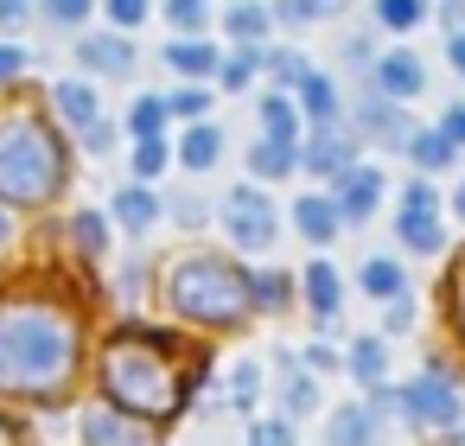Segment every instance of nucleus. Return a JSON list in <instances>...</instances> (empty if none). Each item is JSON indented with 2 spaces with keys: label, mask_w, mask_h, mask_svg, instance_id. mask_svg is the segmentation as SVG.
<instances>
[{
  "label": "nucleus",
  "mask_w": 465,
  "mask_h": 446,
  "mask_svg": "<svg viewBox=\"0 0 465 446\" xmlns=\"http://www.w3.org/2000/svg\"><path fill=\"white\" fill-rule=\"evenodd\" d=\"M77 376V319L45 293L0 300V395L45 401Z\"/></svg>",
  "instance_id": "nucleus-1"
},
{
  "label": "nucleus",
  "mask_w": 465,
  "mask_h": 446,
  "mask_svg": "<svg viewBox=\"0 0 465 446\" xmlns=\"http://www.w3.org/2000/svg\"><path fill=\"white\" fill-rule=\"evenodd\" d=\"M103 395L134 421H173L185 408V376L160 332H122L103 351Z\"/></svg>",
  "instance_id": "nucleus-2"
},
{
  "label": "nucleus",
  "mask_w": 465,
  "mask_h": 446,
  "mask_svg": "<svg viewBox=\"0 0 465 446\" xmlns=\"http://www.w3.org/2000/svg\"><path fill=\"white\" fill-rule=\"evenodd\" d=\"M64 192V147L26 109L0 115V198L7 204H52Z\"/></svg>",
  "instance_id": "nucleus-3"
},
{
  "label": "nucleus",
  "mask_w": 465,
  "mask_h": 446,
  "mask_svg": "<svg viewBox=\"0 0 465 446\" xmlns=\"http://www.w3.org/2000/svg\"><path fill=\"white\" fill-rule=\"evenodd\" d=\"M166 300L179 306V319H198V325H236L249 300V274L236 262H217V255H192L173 268L166 281Z\"/></svg>",
  "instance_id": "nucleus-4"
},
{
  "label": "nucleus",
  "mask_w": 465,
  "mask_h": 446,
  "mask_svg": "<svg viewBox=\"0 0 465 446\" xmlns=\"http://www.w3.org/2000/svg\"><path fill=\"white\" fill-rule=\"evenodd\" d=\"M376 414H408L420 427H459V382L446 370H420L414 382L382 389L376 395Z\"/></svg>",
  "instance_id": "nucleus-5"
},
{
  "label": "nucleus",
  "mask_w": 465,
  "mask_h": 446,
  "mask_svg": "<svg viewBox=\"0 0 465 446\" xmlns=\"http://www.w3.org/2000/svg\"><path fill=\"white\" fill-rule=\"evenodd\" d=\"M357 147H363V128L357 115H338V122H319L306 141H300V166L319 173V179H338L357 166Z\"/></svg>",
  "instance_id": "nucleus-6"
},
{
  "label": "nucleus",
  "mask_w": 465,
  "mask_h": 446,
  "mask_svg": "<svg viewBox=\"0 0 465 446\" xmlns=\"http://www.w3.org/2000/svg\"><path fill=\"white\" fill-rule=\"evenodd\" d=\"M217 217H223V230H230L236 249H268V243H274V204H268L262 185H236V192H223Z\"/></svg>",
  "instance_id": "nucleus-7"
},
{
  "label": "nucleus",
  "mask_w": 465,
  "mask_h": 446,
  "mask_svg": "<svg viewBox=\"0 0 465 446\" xmlns=\"http://www.w3.org/2000/svg\"><path fill=\"white\" fill-rule=\"evenodd\" d=\"M331 198H338V217L357 230V223H370V211H376V198H382V173H376V166H351V173L331 179Z\"/></svg>",
  "instance_id": "nucleus-8"
},
{
  "label": "nucleus",
  "mask_w": 465,
  "mask_h": 446,
  "mask_svg": "<svg viewBox=\"0 0 465 446\" xmlns=\"http://www.w3.org/2000/svg\"><path fill=\"white\" fill-rule=\"evenodd\" d=\"M376 90H382L389 103H401V109H408V103L427 90L420 58H414V52H382V58H376Z\"/></svg>",
  "instance_id": "nucleus-9"
},
{
  "label": "nucleus",
  "mask_w": 465,
  "mask_h": 446,
  "mask_svg": "<svg viewBox=\"0 0 465 446\" xmlns=\"http://www.w3.org/2000/svg\"><path fill=\"white\" fill-rule=\"evenodd\" d=\"M77 64H84L90 77H134V45H128L122 33H96V39L77 45Z\"/></svg>",
  "instance_id": "nucleus-10"
},
{
  "label": "nucleus",
  "mask_w": 465,
  "mask_h": 446,
  "mask_svg": "<svg viewBox=\"0 0 465 446\" xmlns=\"http://www.w3.org/2000/svg\"><path fill=\"white\" fill-rule=\"evenodd\" d=\"M274 370H281V414H287V421L312 414V408H319V376H312V370H300L287 351L274 357Z\"/></svg>",
  "instance_id": "nucleus-11"
},
{
  "label": "nucleus",
  "mask_w": 465,
  "mask_h": 446,
  "mask_svg": "<svg viewBox=\"0 0 465 446\" xmlns=\"http://www.w3.org/2000/svg\"><path fill=\"white\" fill-rule=\"evenodd\" d=\"M325 446H376V401H351L325 421Z\"/></svg>",
  "instance_id": "nucleus-12"
},
{
  "label": "nucleus",
  "mask_w": 465,
  "mask_h": 446,
  "mask_svg": "<svg viewBox=\"0 0 465 446\" xmlns=\"http://www.w3.org/2000/svg\"><path fill=\"white\" fill-rule=\"evenodd\" d=\"M134 414H122V408H90L84 414V446H147V433L141 427H128Z\"/></svg>",
  "instance_id": "nucleus-13"
},
{
  "label": "nucleus",
  "mask_w": 465,
  "mask_h": 446,
  "mask_svg": "<svg viewBox=\"0 0 465 446\" xmlns=\"http://www.w3.org/2000/svg\"><path fill=\"white\" fill-rule=\"evenodd\" d=\"M293 230H300L312 249H325V243L344 230V217H338V198H300V204H293Z\"/></svg>",
  "instance_id": "nucleus-14"
},
{
  "label": "nucleus",
  "mask_w": 465,
  "mask_h": 446,
  "mask_svg": "<svg viewBox=\"0 0 465 446\" xmlns=\"http://www.w3.org/2000/svg\"><path fill=\"white\" fill-rule=\"evenodd\" d=\"M166 64H173L179 77L204 84V77H217V71H223V52H217V45H204V39H173V45H166Z\"/></svg>",
  "instance_id": "nucleus-15"
},
{
  "label": "nucleus",
  "mask_w": 465,
  "mask_h": 446,
  "mask_svg": "<svg viewBox=\"0 0 465 446\" xmlns=\"http://www.w3.org/2000/svg\"><path fill=\"white\" fill-rule=\"evenodd\" d=\"M153 217H160V192H153V185H141V179H134V185H122V192H115V223H122V230L147 236V230H153Z\"/></svg>",
  "instance_id": "nucleus-16"
},
{
  "label": "nucleus",
  "mask_w": 465,
  "mask_h": 446,
  "mask_svg": "<svg viewBox=\"0 0 465 446\" xmlns=\"http://www.w3.org/2000/svg\"><path fill=\"white\" fill-rule=\"evenodd\" d=\"M52 109H58L64 122H77V128H90V122H103V96H96V84H84V77H71V84H58V90H52Z\"/></svg>",
  "instance_id": "nucleus-17"
},
{
  "label": "nucleus",
  "mask_w": 465,
  "mask_h": 446,
  "mask_svg": "<svg viewBox=\"0 0 465 446\" xmlns=\"http://www.w3.org/2000/svg\"><path fill=\"white\" fill-rule=\"evenodd\" d=\"M217 160H223V134H217L211 122H192V128L179 134V166H185V173H211Z\"/></svg>",
  "instance_id": "nucleus-18"
},
{
  "label": "nucleus",
  "mask_w": 465,
  "mask_h": 446,
  "mask_svg": "<svg viewBox=\"0 0 465 446\" xmlns=\"http://www.w3.org/2000/svg\"><path fill=\"white\" fill-rule=\"evenodd\" d=\"M293 96H300V109H306V122H312V128H319V122H338V115H344V103H338V84H331L325 71H312V77H306V84H300Z\"/></svg>",
  "instance_id": "nucleus-19"
},
{
  "label": "nucleus",
  "mask_w": 465,
  "mask_h": 446,
  "mask_svg": "<svg viewBox=\"0 0 465 446\" xmlns=\"http://www.w3.org/2000/svg\"><path fill=\"white\" fill-rule=\"evenodd\" d=\"M293 166H300V147H293V141L262 134V141L249 147V173H255V179H287Z\"/></svg>",
  "instance_id": "nucleus-20"
},
{
  "label": "nucleus",
  "mask_w": 465,
  "mask_h": 446,
  "mask_svg": "<svg viewBox=\"0 0 465 446\" xmlns=\"http://www.w3.org/2000/svg\"><path fill=\"white\" fill-rule=\"evenodd\" d=\"M300 287H306V306H312L319 319H338V293H344V281H338L331 262H312V268L300 274Z\"/></svg>",
  "instance_id": "nucleus-21"
},
{
  "label": "nucleus",
  "mask_w": 465,
  "mask_h": 446,
  "mask_svg": "<svg viewBox=\"0 0 465 446\" xmlns=\"http://www.w3.org/2000/svg\"><path fill=\"white\" fill-rule=\"evenodd\" d=\"M344 363H351V376H357L363 389H382V376H389V344H382V332H370V338H357Z\"/></svg>",
  "instance_id": "nucleus-22"
},
{
  "label": "nucleus",
  "mask_w": 465,
  "mask_h": 446,
  "mask_svg": "<svg viewBox=\"0 0 465 446\" xmlns=\"http://www.w3.org/2000/svg\"><path fill=\"white\" fill-rule=\"evenodd\" d=\"M268 26H274V7H255V0H236V7L223 14V33H230L236 45H262Z\"/></svg>",
  "instance_id": "nucleus-23"
},
{
  "label": "nucleus",
  "mask_w": 465,
  "mask_h": 446,
  "mask_svg": "<svg viewBox=\"0 0 465 446\" xmlns=\"http://www.w3.org/2000/svg\"><path fill=\"white\" fill-rule=\"evenodd\" d=\"M452 154H459V141H452L446 128H414V141H408V160H414L420 173H440V166H452Z\"/></svg>",
  "instance_id": "nucleus-24"
},
{
  "label": "nucleus",
  "mask_w": 465,
  "mask_h": 446,
  "mask_svg": "<svg viewBox=\"0 0 465 446\" xmlns=\"http://www.w3.org/2000/svg\"><path fill=\"white\" fill-rule=\"evenodd\" d=\"M300 115H306V109H300L293 96H262V134H274V141H293V147H300V141H306V134H300Z\"/></svg>",
  "instance_id": "nucleus-25"
},
{
  "label": "nucleus",
  "mask_w": 465,
  "mask_h": 446,
  "mask_svg": "<svg viewBox=\"0 0 465 446\" xmlns=\"http://www.w3.org/2000/svg\"><path fill=\"white\" fill-rule=\"evenodd\" d=\"M71 243H77V255L103 262V255H109V217H96V211H77V217H71Z\"/></svg>",
  "instance_id": "nucleus-26"
},
{
  "label": "nucleus",
  "mask_w": 465,
  "mask_h": 446,
  "mask_svg": "<svg viewBox=\"0 0 465 446\" xmlns=\"http://www.w3.org/2000/svg\"><path fill=\"white\" fill-rule=\"evenodd\" d=\"M363 293H376V300H401L408 293V281H401V262H389V255H376V262H363Z\"/></svg>",
  "instance_id": "nucleus-27"
},
{
  "label": "nucleus",
  "mask_w": 465,
  "mask_h": 446,
  "mask_svg": "<svg viewBox=\"0 0 465 446\" xmlns=\"http://www.w3.org/2000/svg\"><path fill=\"white\" fill-rule=\"evenodd\" d=\"M287 293H293L287 274H274V268H249V300H255V312H281Z\"/></svg>",
  "instance_id": "nucleus-28"
},
{
  "label": "nucleus",
  "mask_w": 465,
  "mask_h": 446,
  "mask_svg": "<svg viewBox=\"0 0 465 446\" xmlns=\"http://www.w3.org/2000/svg\"><path fill=\"white\" fill-rule=\"evenodd\" d=\"M395 243H401V249H414V255H433V249H440V223H433V217L401 211V217H395Z\"/></svg>",
  "instance_id": "nucleus-29"
},
{
  "label": "nucleus",
  "mask_w": 465,
  "mask_h": 446,
  "mask_svg": "<svg viewBox=\"0 0 465 446\" xmlns=\"http://www.w3.org/2000/svg\"><path fill=\"white\" fill-rule=\"evenodd\" d=\"M262 64H268V52H262V45H242L236 58H223L217 84H223V90H242V84H255V77H262Z\"/></svg>",
  "instance_id": "nucleus-30"
},
{
  "label": "nucleus",
  "mask_w": 465,
  "mask_h": 446,
  "mask_svg": "<svg viewBox=\"0 0 465 446\" xmlns=\"http://www.w3.org/2000/svg\"><path fill=\"white\" fill-rule=\"evenodd\" d=\"M166 122H173V103H166V96H134V109H128V128H134V141L160 134Z\"/></svg>",
  "instance_id": "nucleus-31"
},
{
  "label": "nucleus",
  "mask_w": 465,
  "mask_h": 446,
  "mask_svg": "<svg viewBox=\"0 0 465 446\" xmlns=\"http://www.w3.org/2000/svg\"><path fill=\"white\" fill-rule=\"evenodd\" d=\"M338 7H344V0H274V20L281 26H312V20H325Z\"/></svg>",
  "instance_id": "nucleus-32"
},
{
  "label": "nucleus",
  "mask_w": 465,
  "mask_h": 446,
  "mask_svg": "<svg viewBox=\"0 0 465 446\" xmlns=\"http://www.w3.org/2000/svg\"><path fill=\"white\" fill-rule=\"evenodd\" d=\"M376 20H382L389 33H414V26L427 20V0H376Z\"/></svg>",
  "instance_id": "nucleus-33"
},
{
  "label": "nucleus",
  "mask_w": 465,
  "mask_h": 446,
  "mask_svg": "<svg viewBox=\"0 0 465 446\" xmlns=\"http://www.w3.org/2000/svg\"><path fill=\"white\" fill-rule=\"evenodd\" d=\"M166 160H173V154H166V141H160V134L134 141V179H141V185H153V179L166 173Z\"/></svg>",
  "instance_id": "nucleus-34"
},
{
  "label": "nucleus",
  "mask_w": 465,
  "mask_h": 446,
  "mask_svg": "<svg viewBox=\"0 0 465 446\" xmlns=\"http://www.w3.org/2000/svg\"><path fill=\"white\" fill-rule=\"evenodd\" d=\"M166 20L179 26V39H198L211 20V0H166Z\"/></svg>",
  "instance_id": "nucleus-35"
},
{
  "label": "nucleus",
  "mask_w": 465,
  "mask_h": 446,
  "mask_svg": "<svg viewBox=\"0 0 465 446\" xmlns=\"http://www.w3.org/2000/svg\"><path fill=\"white\" fill-rule=\"evenodd\" d=\"M166 103H173L179 122H204V115H211V90H204V84H185V90H173Z\"/></svg>",
  "instance_id": "nucleus-36"
},
{
  "label": "nucleus",
  "mask_w": 465,
  "mask_h": 446,
  "mask_svg": "<svg viewBox=\"0 0 465 446\" xmlns=\"http://www.w3.org/2000/svg\"><path fill=\"white\" fill-rule=\"evenodd\" d=\"M230 401H236L242 414L262 401V370H255V363H236V370H230Z\"/></svg>",
  "instance_id": "nucleus-37"
},
{
  "label": "nucleus",
  "mask_w": 465,
  "mask_h": 446,
  "mask_svg": "<svg viewBox=\"0 0 465 446\" xmlns=\"http://www.w3.org/2000/svg\"><path fill=\"white\" fill-rule=\"evenodd\" d=\"M268 71H274V77H281L287 90H300V84L312 77V64H306L300 52H268Z\"/></svg>",
  "instance_id": "nucleus-38"
},
{
  "label": "nucleus",
  "mask_w": 465,
  "mask_h": 446,
  "mask_svg": "<svg viewBox=\"0 0 465 446\" xmlns=\"http://www.w3.org/2000/svg\"><path fill=\"white\" fill-rule=\"evenodd\" d=\"M90 7H96V0H39V14H45L52 26H77Z\"/></svg>",
  "instance_id": "nucleus-39"
},
{
  "label": "nucleus",
  "mask_w": 465,
  "mask_h": 446,
  "mask_svg": "<svg viewBox=\"0 0 465 446\" xmlns=\"http://www.w3.org/2000/svg\"><path fill=\"white\" fill-rule=\"evenodd\" d=\"M249 446H293L287 421H249Z\"/></svg>",
  "instance_id": "nucleus-40"
},
{
  "label": "nucleus",
  "mask_w": 465,
  "mask_h": 446,
  "mask_svg": "<svg viewBox=\"0 0 465 446\" xmlns=\"http://www.w3.org/2000/svg\"><path fill=\"white\" fill-rule=\"evenodd\" d=\"M77 141H84V154L103 160V154L115 147V122H90V128H77Z\"/></svg>",
  "instance_id": "nucleus-41"
},
{
  "label": "nucleus",
  "mask_w": 465,
  "mask_h": 446,
  "mask_svg": "<svg viewBox=\"0 0 465 446\" xmlns=\"http://www.w3.org/2000/svg\"><path fill=\"white\" fill-rule=\"evenodd\" d=\"M433 204H440V192H433L427 179H414V185L401 192V211H414V217H433Z\"/></svg>",
  "instance_id": "nucleus-42"
},
{
  "label": "nucleus",
  "mask_w": 465,
  "mask_h": 446,
  "mask_svg": "<svg viewBox=\"0 0 465 446\" xmlns=\"http://www.w3.org/2000/svg\"><path fill=\"white\" fill-rule=\"evenodd\" d=\"M147 14H153L147 0H109V20H115L122 33H128V26H147Z\"/></svg>",
  "instance_id": "nucleus-43"
},
{
  "label": "nucleus",
  "mask_w": 465,
  "mask_h": 446,
  "mask_svg": "<svg viewBox=\"0 0 465 446\" xmlns=\"http://www.w3.org/2000/svg\"><path fill=\"white\" fill-rule=\"evenodd\" d=\"M173 217H179L185 230H204V217H211V204H204V198H173Z\"/></svg>",
  "instance_id": "nucleus-44"
},
{
  "label": "nucleus",
  "mask_w": 465,
  "mask_h": 446,
  "mask_svg": "<svg viewBox=\"0 0 465 446\" xmlns=\"http://www.w3.org/2000/svg\"><path fill=\"white\" fill-rule=\"evenodd\" d=\"M408 325H414V300L401 293V300H389V306H382V332H408Z\"/></svg>",
  "instance_id": "nucleus-45"
},
{
  "label": "nucleus",
  "mask_w": 465,
  "mask_h": 446,
  "mask_svg": "<svg viewBox=\"0 0 465 446\" xmlns=\"http://www.w3.org/2000/svg\"><path fill=\"white\" fill-rule=\"evenodd\" d=\"M141 287H147V262H141V255H134V262H128V268H122V300H128V306H134V300H141Z\"/></svg>",
  "instance_id": "nucleus-46"
},
{
  "label": "nucleus",
  "mask_w": 465,
  "mask_h": 446,
  "mask_svg": "<svg viewBox=\"0 0 465 446\" xmlns=\"http://www.w3.org/2000/svg\"><path fill=\"white\" fill-rule=\"evenodd\" d=\"M20 71H26V52L20 45H0V84H14Z\"/></svg>",
  "instance_id": "nucleus-47"
},
{
  "label": "nucleus",
  "mask_w": 465,
  "mask_h": 446,
  "mask_svg": "<svg viewBox=\"0 0 465 446\" xmlns=\"http://www.w3.org/2000/svg\"><path fill=\"white\" fill-rule=\"evenodd\" d=\"M306 370L319 376V370H338V351L331 344H306Z\"/></svg>",
  "instance_id": "nucleus-48"
},
{
  "label": "nucleus",
  "mask_w": 465,
  "mask_h": 446,
  "mask_svg": "<svg viewBox=\"0 0 465 446\" xmlns=\"http://www.w3.org/2000/svg\"><path fill=\"white\" fill-rule=\"evenodd\" d=\"M33 14V0H0V26H26Z\"/></svg>",
  "instance_id": "nucleus-49"
},
{
  "label": "nucleus",
  "mask_w": 465,
  "mask_h": 446,
  "mask_svg": "<svg viewBox=\"0 0 465 446\" xmlns=\"http://www.w3.org/2000/svg\"><path fill=\"white\" fill-rule=\"evenodd\" d=\"M440 128H446V134H452V141H459V147H465V103H452V109H446V115H440Z\"/></svg>",
  "instance_id": "nucleus-50"
},
{
  "label": "nucleus",
  "mask_w": 465,
  "mask_h": 446,
  "mask_svg": "<svg viewBox=\"0 0 465 446\" xmlns=\"http://www.w3.org/2000/svg\"><path fill=\"white\" fill-rule=\"evenodd\" d=\"M344 64H357V71L376 64V58H370V39H351V45H344Z\"/></svg>",
  "instance_id": "nucleus-51"
},
{
  "label": "nucleus",
  "mask_w": 465,
  "mask_h": 446,
  "mask_svg": "<svg viewBox=\"0 0 465 446\" xmlns=\"http://www.w3.org/2000/svg\"><path fill=\"white\" fill-rule=\"evenodd\" d=\"M446 58H452V71L465 77V33H446Z\"/></svg>",
  "instance_id": "nucleus-52"
},
{
  "label": "nucleus",
  "mask_w": 465,
  "mask_h": 446,
  "mask_svg": "<svg viewBox=\"0 0 465 446\" xmlns=\"http://www.w3.org/2000/svg\"><path fill=\"white\" fill-rule=\"evenodd\" d=\"M440 14H446V33H465V0H446Z\"/></svg>",
  "instance_id": "nucleus-53"
},
{
  "label": "nucleus",
  "mask_w": 465,
  "mask_h": 446,
  "mask_svg": "<svg viewBox=\"0 0 465 446\" xmlns=\"http://www.w3.org/2000/svg\"><path fill=\"white\" fill-rule=\"evenodd\" d=\"M14 243V223H7V211H0V249H7Z\"/></svg>",
  "instance_id": "nucleus-54"
},
{
  "label": "nucleus",
  "mask_w": 465,
  "mask_h": 446,
  "mask_svg": "<svg viewBox=\"0 0 465 446\" xmlns=\"http://www.w3.org/2000/svg\"><path fill=\"white\" fill-rule=\"evenodd\" d=\"M452 211H459V217H465V179H459V192H452Z\"/></svg>",
  "instance_id": "nucleus-55"
},
{
  "label": "nucleus",
  "mask_w": 465,
  "mask_h": 446,
  "mask_svg": "<svg viewBox=\"0 0 465 446\" xmlns=\"http://www.w3.org/2000/svg\"><path fill=\"white\" fill-rule=\"evenodd\" d=\"M0 446H14V427H0Z\"/></svg>",
  "instance_id": "nucleus-56"
},
{
  "label": "nucleus",
  "mask_w": 465,
  "mask_h": 446,
  "mask_svg": "<svg viewBox=\"0 0 465 446\" xmlns=\"http://www.w3.org/2000/svg\"><path fill=\"white\" fill-rule=\"evenodd\" d=\"M459 325H465V300H459Z\"/></svg>",
  "instance_id": "nucleus-57"
}]
</instances>
